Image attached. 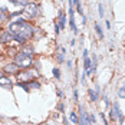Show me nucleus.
<instances>
[{
    "label": "nucleus",
    "mask_w": 125,
    "mask_h": 125,
    "mask_svg": "<svg viewBox=\"0 0 125 125\" xmlns=\"http://www.w3.org/2000/svg\"><path fill=\"white\" fill-rule=\"evenodd\" d=\"M9 30L14 35V40H17L20 45L26 43L35 33L33 26L25 22L23 19H17L12 23H9Z\"/></svg>",
    "instance_id": "nucleus-1"
},
{
    "label": "nucleus",
    "mask_w": 125,
    "mask_h": 125,
    "mask_svg": "<svg viewBox=\"0 0 125 125\" xmlns=\"http://www.w3.org/2000/svg\"><path fill=\"white\" fill-rule=\"evenodd\" d=\"M16 65L19 68H29L32 65V58L25 55L23 52H20V53L16 55Z\"/></svg>",
    "instance_id": "nucleus-2"
},
{
    "label": "nucleus",
    "mask_w": 125,
    "mask_h": 125,
    "mask_svg": "<svg viewBox=\"0 0 125 125\" xmlns=\"http://www.w3.org/2000/svg\"><path fill=\"white\" fill-rule=\"evenodd\" d=\"M23 13L27 14L29 17H38L39 16V7L35 3H26L23 6Z\"/></svg>",
    "instance_id": "nucleus-3"
},
{
    "label": "nucleus",
    "mask_w": 125,
    "mask_h": 125,
    "mask_svg": "<svg viewBox=\"0 0 125 125\" xmlns=\"http://www.w3.org/2000/svg\"><path fill=\"white\" fill-rule=\"evenodd\" d=\"M12 40H14V35L10 30H4L0 33V42L1 43H12Z\"/></svg>",
    "instance_id": "nucleus-4"
},
{
    "label": "nucleus",
    "mask_w": 125,
    "mask_h": 125,
    "mask_svg": "<svg viewBox=\"0 0 125 125\" xmlns=\"http://www.w3.org/2000/svg\"><path fill=\"white\" fill-rule=\"evenodd\" d=\"M112 112H114V115H115V119H118L119 122H122V121H124V115H122V111H121V108H119V104H118V102H114Z\"/></svg>",
    "instance_id": "nucleus-5"
},
{
    "label": "nucleus",
    "mask_w": 125,
    "mask_h": 125,
    "mask_svg": "<svg viewBox=\"0 0 125 125\" xmlns=\"http://www.w3.org/2000/svg\"><path fill=\"white\" fill-rule=\"evenodd\" d=\"M3 71L6 72V73H17L19 72V66L16 65V63H9V65H6L4 68H3Z\"/></svg>",
    "instance_id": "nucleus-6"
},
{
    "label": "nucleus",
    "mask_w": 125,
    "mask_h": 125,
    "mask_svg": "<svg viewBox=\"0 0 125 125\" xmlns=\"http://www.w3.org/2000/svg\"><path fill=\"white\" fill-rule=\"evenodd\" d=\"M0 86H4V88H12L13 86V82L12 79H9L7 76H0Z\"/></svg>",
    "instance_id": "nucleus-7"
},
{
    "label": "nucleus",
    "mask_w": 125,
    "mask_h": 125,
    "mask_svg": "<svg viewBox=\"0 0 125 125\" xmlns=\"http://www.w3.org/2000/svg\"><path fill=\"white\" fill-rule=\"evenodd\" d=\"M32 79H33V75L29 72H23L19 75V82H30Z\"/></svg>",
    "instance_id": "nucleus-8"
},
{
    "label": "nucleus",
    "mask_w": 125,
    "mask_h": 125,
    "mask_svg": "<svg viewBox=\"0 0 125 125\" xmlns=\"http://www.w3.org/2000/svg\"><path fill=\"white\" fill-rule=\"evenodd\" d=\"M58 22H59L58 25H59V27H61V29H63V27L66 26V16H65V13H63L62 10L59 12V20H58Z\"/></svg>",
    "instance_id": "nucleus-9"
},
{
    "label": "nucleus",
    "mask_w": 125,
    "mask_h": 125,
    "mask_svg": "<svg viewBox=\"0 0 125 125\" xmlns=\"http://www.w3.org/2000/svg\"><path fill=\"white\" fill-rule=\"evenodd\" d=\"M89 98L92 102H96L98 101V91H95V89H89Z\"/></svg>",
    "instance_id": "nucleus-10"
},
{
    "label": "nucleus",
    "mask_w": 125,
    "mask_h": 125,
    "mask_svg": "<svg viewBox=\"0 0 125 125\" xmlns=\"http://www.w3.org/2000/svg\"><path fill=\"white\" fill-rule=\"evenodd\" d=\"M69 25H71V29L73 30V32H78V29H76V25H75V19H73V14H71V17H69Z\"/></svg>",
    "instance_id": "nucleus-11"
},
{
    "label": "nucleus",
    "mask_w": 125,
    "mask_h": 125,
    "mask_svg": "<svg viewBox=\"0 0 125 125\" xmlns=\"http://www.w3.org/2000/svg\"><path fill=\"white\" fill-rule=\"evenodd\" d=\"M95 30H96V33H98V36H99V39L104 38V32H102V29H101V26L98 25V23H95Z\"/></svg>",
    "instance_id": "nucleus-12"
},
{
    "label": "nucleus",
    "mask_w": 125,
    "mask_h": 125,
    "mask_svg": "<svg viewBox=\"0 0 125 125\" xmlns=\"http://www.w3.org/2000/svg\"><path fill=\"white\" fill-rule=\"evenodd\" d=\"M22 52H23L25 55H27V56H30V58L33 56V49H32V48H23Z\"/></svg>",
    "instance_id": "nucleus-13"
},
{
    "label": "nucleus",
    "mask_w": 125,
    "mask_h": 125,
    "mask_svg": "<svg viewBox=\"0 0 125 125\" xmlns=\"http://www.w3.org/2000/svg\"><path fill=\"white\" fill-rule=\"evenodd\" d=\"M69 118H71V121H72L73 124H79V121H78V116H76L75 112H71V114H69Z\"/></svg>",
    "instance_id": "nucleus-14"
},
{
    "label": "nucleus",
    "mask_w": 125,
    "mask_h": 125,
    "mask_svg": "<svg viewBox=\"0 0 125 125\" xmlns=\"http://www.w3.org/2000/svg\"><path fill=\"white\" fill-rule=\"evenodd\" d=\"M118 96L119 98H122V99H125V88H119V91H118Z\"/></svg>",
    "instance_id": "nucleus-15"
},
{
    "label": "nucleus",
    "mask_w": 125,
    "mask_h": 125,
    "mask_svg": "<svg viewBox=\"0 0 125 125\" xmlns=\"http://www.w3.org/2000/svg\"><path fill=\"white\" fill-rule=\"evenodd\" d=\"M52 73H53V76H55L56 79H59V78H61V72H59V69H56V68H53V69H52Z\"/></svg>",
    "instance_id": "nucleus-16"
},
{
    "label": "nucleus",
    "mask_w": 125,
    "mask_h": 125,
    "mask_svg": "<svg viewBox=\"0 0 125 125\" xmlns=\"http://www.w3.org/2000/svg\"><path fill=\"white\" fill-rule=\"evenodd\" d=\"M29 88H36V89H39V88H40V85H39L38 82H33V81H30V85H29Z\"/></svg>",
    "instance_id": "nucleus-17"
},
{
    "label": "nucleus",
    "mask_w": 125,
    "mask_h": 125,
    "mask_svg": "<svg viewBox=\"0 0 125 125\" xmlns=\"http://www.w3.org/2000/svg\"><path fill=\"white\" fill-rule=\"evenodd\" d=\"M98 10H99V17L101 19H102V17H104V7H102V4H98Z\"/></svg>",
    "instance_id": "nucleus-18"
},
{
    "label": "nucleus",
    "mask_w": 125,
    "mask_h": 125,
    "mask_svg": "<svg viewBox=\"0 0 125 125\" xmlns=\"http://www.w3.org/2000/svg\"><path fill=\"white\" fill-rule=\"evenodd\" d=\"M101 118H102V121H104V125H108V121H106V118H105V114H104V112L101 114Z\"/></svg>",
    "instance_id": "nucleus-19"
},
{
    "label": "nucleus",
    "mask_w": 125,
    "mask_h": 125,
    "mask_svg": "<svg viewBox=\"0 0 125 125\" xmlns=\"http://www.w3.org/2000/svg\"><path fill=\"white\" fill-rule=\"evenodd\" d=\"M55 30H56V33H59V32H61V27H59L58 23H55Z\"/></svg>",
    "instance_id": "nucleus-20"
},
{
    "label": "nucleus",
    "mask_w": 125,
    "mask_h": 125,
    "mask_svg": "<svg viewBox=\"0 0 125 125\" xmlns=\"http://www.w3.org/2000/svg\"><path fill=\"white\" fill-rule=\"evenodd\" d=\"M58 59H59V62H63V53L58 55Z\"/></svg>",
    "instance_id": "nucleus-21"
},
{
    "label": "nucleus",
    "mask_w": 125,
    "mask_h": 125,
    "mask_svg": "<svg viewBox=\"0 0 125 125\" xmlns=\"http://www.w3.org/2000/svg\"><path fill=\"white\" fill-rule=\"evenodd\" d=\"M75 101L78 102V91H75Z\"/></svg>",
    "instance_id": "nucleus-22"
},
{
    "label": "nucleus",
    "mask_w": 125,
    "mask_h": 125,
    "mask_svg": "<svg viewBox=\"0 0 125 125\" xmlns=\"http://www.w3.org/2000/svg\"><path fill=\"white\" fill-rule=\"evenodd\" d=\"M122 88H125V79H124V82H122Z\"/></svg>",
    "instance_id": "nucleus-23"
},
{
    "label": "nucleus",
    "mask_w": 125,
    "mask_h": 125,
    "mask_svg": "<svg viewBox=\"0 0 125 125\" xmlns=\"http://www.w3.org/2000/svg\"><path fill=\"white\" fill-rule=\"evenodd\" d=\"M29 1H30V3H33V0H29Z\"/></svg>",
    "instance_id": "nucleus-24"
}]
</instances>
